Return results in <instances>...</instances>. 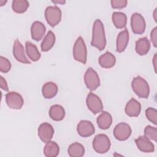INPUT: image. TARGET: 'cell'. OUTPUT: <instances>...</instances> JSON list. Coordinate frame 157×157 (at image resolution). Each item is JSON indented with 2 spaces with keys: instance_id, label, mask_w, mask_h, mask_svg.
<instances>
[{
  "instance_id": "cell-1",
  "label": "cell",
  "mask_w": 157,
  "mask_h": 157,
  "mask_svg": "<svg viewBox=\"0 0 157 157\" xmlns=\"http://www.w3.org/2000/svg\"><path fill=\"white\" fill-rule=\"evenodd\" d=\"M91 45L99 50L104 49L106 45V39L104 25L99 19H96L93 24Z\"/></svg>"
},
{
  "instance_id": "cell-2",
  "label": "cell",
  "mask_w": 157,
  "mask_h": 157,
  "mask_svg": "<svg viewBox=\"0 0 157 157\" xmlns=\"http://www.w3.org/2000/svg\"><path fill=\"white\" fill-rule=\"evenodd\" d=\"M131 86L134 93L141 98H147L150 93V88L147 82L140 76L136 77L131 82Z\"/></svg>"
},
{
  "instance_id": "cell-3",
  "label": "cell",
  "mask_w": 157,
  "mask_h": 157,
  "mask_svg": "<svg viewBox=\"0 0 157 157\" xmlns=\"http://www.w3.org/2000/svg\"><path fill=\"white\" fill-rule=\"evenodd\" d=\"M73 56L74 58L83 64L86 62L87 50L83 38L80 36L75 42L73 47Z\"/></svg>"
},
{
  "instance_id": "cell-4",
  "label": "cell",
  "mask_w": 157,
  "mask_h": 157,
  "mask_svg": "<svg viewBox=\"0 0 157 157\" xmlns=\"http://www.w3.org/2000/svg\"><path fill=\"white\" fill-rule=\"evenodd\" d=\"M110 141L108 136L104 134L96 135L93 141V147L98 153H105L110 147Z\"/></svg>"
},
{
  "instance_id": "cell-5",
  "label": "cell",
  "mask_w": 157,
  "mask_h": 157,
  "mask_svg": "<svg viewBox=\"0 0 157 157\" xmlns=\"http://www.w3.org/2000/svg\"><path fill=\"white\" fill-rule=\"evenodd\" d=\"M45 17L47 23L54 27L61 21V11L57 6H48L45 10Z\"/></svg>"
},
{
  "instance_id": "cell-6",
  "label": "cell",
  "mask_w": 157,
  "mask_h": 157,
  "mask_svg": "<svg viewBox=\"0 0 157 157\" xmlns=\"http://www.w3.org/2000/svg\"><path fill=\"white\" fill-rule=\"evenodd\" d=\"M84 81L86 87L91 91L95 90L100 85L99 75L91 67L86 70L84 75Z\"/></svg>"
},
{
  "instance_id": "cell-7",
  "label": "cell",
  "mask_w": 157,
  "mask_h": 157,
  "mask_svg": "<svg viewBox=\"0 0 157 157\" xmlns=\"http://www.w3.org/2000/svg\"><path fill=\"white\" fill-rule=\"evenodd\" d=\"M86 103L88 109L94 114L101 112L103 109V104L99 97L91 92L87 95Z\"/></svg>"
},
{
  "instance_id": "cell-8",
  "label": "cell",
  "mask_w": 157,
  "mask_h": 157,
  "mask_svg": "<svg viewBox=\"0 0 157 157\" xmlns=\"http://www.w3.org/2000/svg\"><path fill=\"white\" fill-rule=\"evenodd\" d=\"M131 26L132 31L134 34H141L145 30V21L142 15L134 13L131 18Z\"/></svg>"
},
{
  "instance_id": "cell-9",
  "label": "cell",
  "mask_w": 157,
  "mask_h": 157,
  "mask_svg": "<svg viewBox=\"0 0 157 157\" xmlns=\"http://www.w3.org/2000/svg\"><path fill=\"white\" fill-rule=\"evenodd\" d=\"M6 102L12 109H20L24 103L22 96L18 93L11 91L6 94Z\"/></svg>"
},
{
  "instance_id": "cell-10",
  "label": "cell",
  "mask_w": 157,
  "mask_h": 157,
  "mask_svg": "<svg viewBox=\"0 0 157 157\" xmlns=\"http://www.w3.org/2000/svg\"><path fill=\"white\" fill-rule=\"evenodd\" d=\"M131 134V128L130 126L121 122L117 124L113 130L114 137L118 140H125L129 137Z\"/></svg>"
},
{
  "instance_id": "cell-11",
  "label": "cell",
  "mask_w": 157,
  "mask_h": 157,
  "mask_svg": "<svg viewBox=\"0 0 157 157\" xmlns=\"http://www.w3.org/2000/svg\"><path fill=\"white\" fill-rule=\"evenodd\" d=\"M54 134L53 126L48 123H43L38 128V136L40 140L44 143L51 140Z\"/></svg>"
},
{
  "instance_id": "cell-12",
  "label": "cell",
  "mask_w": 157,
  "mask_h": 157,
  "mask_svg": "<svg viewBox=\"0 0 157 157\" xmlns=\"http://www.w3.org/2000/svg\"><path fill=\"white\" fill-rule=\"evenodd\" d=\"M78 134L83 137L92 136L94 133V127L92 123L88 120H81L77 124Z\"/></svg>"
},
{
  "instance_id": "cell-13",
  "label": "cell",
  "mask_w": 157,
  "mask_h": 157,
  "mask_svg": "<svg viewBox=\"0 0 157 157\" xmlns=\"http://www.w3.org/2000/svg\"><path fill=\"white\" fill-rule=\"evenodd\" d=\"M13 54L15 58L19 62L24 64H31L25 53V50L23 45L16 39L13 42Z\"/></svg>"
},
{
  "instance_id": "cell-14",
  "label": "cell",
  "mask_w": 157,
  "mask_h": 157,
  "mask_svg": "<svg viewBox=\"0 0 157 157\" xmlns=\"http://www.w3.org/2000/svg\"><path fill=\"white\" fill-rule=\"evenodd\" d=\"M46 31L45 25L39 21H34L31 28V33L33 39L39 41L44 37Z\"/></svg>"
},
{
  "instance_id": "cell-15",
  "label": "cell",
  "mask_w": 157,
  "mask_h": 157,
  "mask_svg": "<svg viewBox=\"0 0 157 157\" xmlns=\"http://www.w3.org/2000/svg\"><path fill=\"white\" fill-rule=\"evenodd\" d=\"M135 142L138 148L143 152L151 153L155 150L154 145L145 136H139L137 139H135Z\"/></svg>"
},
{
  "instance_id": "cell-16",
  "label": "cell",
  "mask_w": 157,
  "mask_h": 157,
  "mask_svg": "<svg viewBox=\"0 0 157 157\" xmlns=\"http://www.w3.org/2000/svg\"><path fill=\"white\" fill-rule=\"evenodd\" d=\"M129 42V33L127 29L121 31L117 36L116 42V50L117 52H123L126 48Z\"/></svg>"
},
{
  "instance_id": "cell-17",
  "label": "cell",
  "mask_w": 157,
  "mask_h": 157,
  "mask_svg": "<svg viewBox=\"0 0 157 157\" xmlns=\"http://www.w3.org/2000/svg\"><path fill=\"white\" fill-rule=\"evenodd\" d=\"M141 105L135 99H131L126 104L124 109L125 113L129 117H137L140 113Z\"/></svg>"
},
{
  "instance_id": "cell-18",
  "label": "cell",
  "mask_w": 157,
  "mask_h": 157,
  "mask_svg": "<svg viewBox=\"0 0 157 157\" xmlns=\"http://www.w3.org/2000/svg\"><path fill=\"white\" fill-rule=\"evenodd\" d=\"M96 121L100 129H107L109 128L112 124V117L109 112L103 111L97 118Z\"/></svg>"
},
{
  "instance_id": "cell-19",
  "label": "cell",
  "mask_w": 157,
  "mask_h": 157,
  "mask_svg": "<svg viewBox=\"0 0 157 157\" xmlns=\"http://www.w3.org/2000/svg\"><path fill=\"white\" fill-rule=\"evenodd\" d=\"M58 90V86L55 83L48 82L43 85L42 93L45 99H52L56 95Z\"/></svg>"
},
{
  "instance_id": "cell-20",
  "label": "cell",
  "mask_w": 157,
  "mask_h": 157,
  "mask_svg": "<svg viewBox=\"0 0 157 157\" xmlns=\"http://www.w3.org/2000/svg\"><path fill=\"white\" fill-rule=\"evenodd\" d=\"M150 48V43L146 37L140 38L136 42V52L139 55H146Z\"/></svg>"
},
{
  "instance_id": "cell-21",
  "label": "cell",
  "mask_w": 157,
  "mask_h": 157,
  "mask_svg": "<svg viewBox=\"0 0 157 157\" xmlns=\"http://www.w3.org/2000/svg\"><path fill=\"white\" fill-rule=\"evenodd\" d=\"M115 56L109 52H106L99 58V64L104 68L112 67L115 65Z\"/></svg>"
},
{
  "instance_id": "cell-22",
  "label": "cell",
  "mask_w": 157,
  "mask_h": 157,
  "mask_svg": "<svg viewBox=\"0 0 157 157\" xmlns=\"http://www.w3.org/2000/svg\"><path fill=\"white\" fill-rule=\"evenodd\" d=\"M49 116L53 120L61 121L65 117V110L60 105H53L50 108Z\"/></svg>"
},
{
  "instance_id": "cell-23",
  "label": "cell",
  "mask_w": 157,
  "mask_h": 157,
  "mask_svg": "<svg viewBox=\"0 0 157 157\" xmlns=\"http://www.w3.org/2000/svg\"><path fill=\"white\" fill-rule=\"evenodd\" d=\"M59 148L54 141H49L46 143L44 148V154L47 157H56L58 155Z\"/></svg>"
},
{
  "instance_id": "cell-24",
  "label": "cell",
  "mask_w": 157,
  "mask_h": 157,
  "mask_svg": "<svg viewBox=\"0 0 157 157\" xmlns=\"http://www.w3.org/2000/svg\"><path fill=\"white\" fill-rule=\"evenodd\" d=\"M25 47L26 54L31 61H37L40 59L41 56L40 53L34 44L29 41H26Z\"/></svg>"
},
{
  "instance_id": "cell-25",
  "label": "cell",
  "mask_w": 157,
  "mask_h": 157,
  "mask_svg": "<svg viewBox=\"0 0 157 157\" xmlns=\"http://www.w3.org/2000/svg\"><path fill=\"white\" fill-rule=\"evenodd\" d=\"M112 19L113 25L117 28L122 29L126 25L127 18L125 13L120 12H115L113 13Z\"/></svg>"
},
{
  "instance_id": "cell-26",
  "label": "cell",
  "mask_w": 157,
  "mask_h": 157,
  "mask_svg": "<svg viewBox=\"0 0 157 157\" xmlns=\"http://www.w3.org/2000/svg\"><path fill=\"white\" fill-rule=\"evenodd\" d=\"M55 42V36L52 31H49L41 43V50L47 52L54 45Z\"/></svg>"
},
{
  "instance_id": "cell-27",
  "label": "cell",
  "mask_w": 157,
  "mask_h": 157,
  "mask_svg": "<svg viewBox=\"0 0 157 157\" xmlns=\"http://www.w3.org/2000/svg\"><path fill=\"white\" fill-rule=\"evenodd\" d=\"M67 151L71 157H81L85 153V148L81 144L74 142L70 145Z\"/></svg>"
},
{
  "instance_id": "cell-28",
  "label": "cell",
  "mask_w": 157,
  "mask_h": 157,
  "mask_svg": "<svg viewBox=\"0 0 157 157\" xmlns=\"http://www.w3.org/2000/svg\"><path fill=\"white\" fill-rule=\"evenodd\" d=\"M28 6L29 2L26 0H13L12 1V9L18 13H22L26 12Z\"/></svg>"
},
{
  "instance_id": "cell-29",
  "label": "cell",
  "mask_w": 157,
  "mask_h": 157,
  "mask_svg": "<svg viewBox=\"0 0 157 157\" xmlns=\"http://www.w3.org/2000/svg\"><path fill=\"white\" fill-rule=\"evenodd\" d=\"M144 136L148 139L156 142L157 139V129L151 126H147L144 129Z\"/></svg>"
},
{
  "instance_id": "cell-30",
  "label": "cell",
  "mask_w": 157,
  "mask_h": 157,
  "mask_svg": "<svg viewBox=\"0 0 157 157\" xmlns=\"http://www.w3.org/2000/svg\"><path fill=\"white\" fill-rule=\"evenodd\" d=\"M145 115L147 119L154 124H157V111L155 109L149 107L145 110Z\"/></svg>"
},
{
  "instance_id": "cell-31",
  "label": "cell",
  "mask_w": 157,
  "mask_h": 157,
  "mask_svg": "<svg viewBox=\"0 0 157 157\" xmlns=\"http://www.w3.org/2000/svg\"><path fill=\"white\" fill-rule=\"evenodd\" d=\"M11 68L10 62L5 57L0 56V71L1 72H8Z\"/></svg>"
},
{
  "instance_id": "cell-32",
  "label": "cell",
  "mask_w": 157,
  "mask_h": 157,
  "mask_svg": "<svg viewBox=\"0 0 157 157\" xmlns=\"http://www.w3.org/2000/svg\"><path fill=\"white\" fill-rule=\"evenodd\" d=\"M110 3L113 9H123L126 6L128 1L126 0H112Z\"/></svg>"
},
{
  "instance_id": "cell-33",
  "label": "cell",
  "mask_w": 157,
  "mask_h": 157,
  "mask_svg": "<svg viewBox=\"0 0 157 157\" xmlns=\"http://www.w3.org/2000/svg\"><path fill=\"white\" fill-rule=\"evenodd\" d=\"M150 39L155 47L157 46V27H155L150 34Z\"/></svg>"
},
{
  "instance_id": "cell-34",
  "label": "cell",
  "mask_w": 157,
  "mask_h": 157,
  "mask_svg": "<svg viewBox=\"0 0 157 157\" xmlns=\"http://www.w3.org/2000/svg\"><path fill=\"white\" fill-rule=\"evenodd\" d=\"M0 86L2 90L7 91L9 90L7 83L6 80L2 76H0Z\"/></svg>"
},
{
  "instance_id": "cell-35",
  "label": "cell",
  "mask_w": 157,
  "mask_h": 157,
  "mask_svg": "<svg viewBox=\"0 0 157 157\" xmlns=\"http://www.w3.org/2000/svg\"><path fill=\"white\" fill-rule=\"evenodd\" d=\"M52 2H53L54 4H64L66 2V1L64 0H54V1H52Z\"/></svg>"
},
{
  "instance_id": "cell-36",
  "label": "cell",
  "mask_w": 157,
  "mask_h": 157,
  "mask_svg": "<svg viewBox=\"0 0 157 157\" xmlns=\"http://www.w3.org/2000/svg\"><path fill=\"white\" fill-rule=\"evenodd\" d=\"M153 18L155 21L156 22L157 21V9L156 8L155 9V11L153 12Z\"/></svg>"
},
{
  "instance_id": "cell-37",
  "label": "cell",
  "mask_w": 157,
  "mask_h": 157,
  "mask_svg": "<svg viewBox=\"0 0 157 157\" xmlns=\"http://www.w3.org/2000/svg\"><path fill=\"white\" fill-rule=\"evenodd\" d=\"M156 54L154 56V58H153V65H154V69H155V72H156Z\"/></svg>"
},
{
  "instance_id": "cell-38",
  "label": "cell",
  "mask_w": 157,
  "mask_h": 157,
  "mask_svg": "<svg viewBox=\"0 0 157 157\" xmlns=\"http://www.w3.org/2000/svg\"><path fill=\"white\" fill-rule=\"evenodd\" d=\"M6 2H7V1H2V0H1L0 1V6H4Z\"/></svg>"
}]
</instances>
